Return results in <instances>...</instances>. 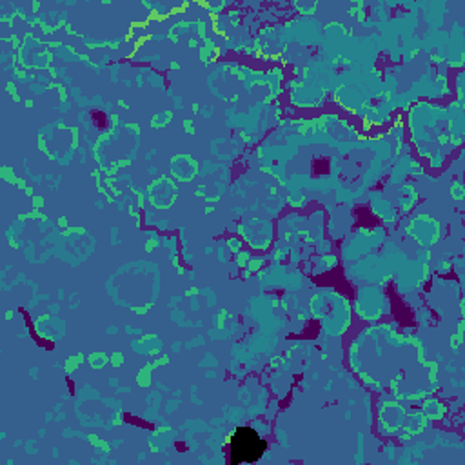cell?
<instances>
[{
	"label": "cell",
	"mask_w": 465,
	"mask_h": 465,
	"mask_svg": "<svg viewBox=\"0 0 465 465\" xmlns=\"http://www.w3.org/2000/svg\"><path fill=\"white\" fill-rule=\"evenodd\" d=\"M267 450V441L252 427L242 425L232 430L227 441V460L231 465L258 461Z\"/></svg>",
	"instance_id": "1"
}]
</instances>
